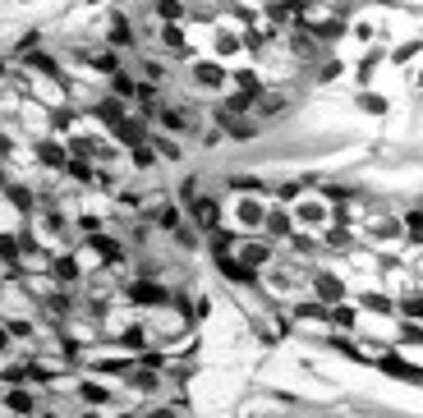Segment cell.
Wrapping results in <instances>:
<instances>
[{
    "instance_id": "obj_1",
    "label": "cell",
    "mask_w": 423,
    "mask_h": 418,
    "mask_svg": "<svg viewBox=\"0 0 423 418\" xmlns=\"http://www.w3.org/2000/svg\"><path fill=\"white\" fill-rule=\"evenodd\" d=\"M267 202L258 198V193H235V207H230V216L244 225V230H258V225H267Z\"/></svg>"
},
{
    "instance_id": "obj_2",
    "label": "cell",
    "mask_w": 423,
    "mask_h": 418,
    "mask_svg": "<svg viewBox=\"0 0 423 418\" xmlns=\"http://www.w3.org/2000/svg\"><path fill=\"white\" fill-rule=\"evenodd\" d=\"M290 216H295V225H304V230H327V225H332V207H327L322 198H313V193L295 202Z\"/></svg>"
},
{
    "instance_id": "obj_3",
    "label": "cell",
    "mask_w": 423,
    "mask_h": 418,
    "mask_svg": "<svg viewBox=\"0 0 423 418\" xmlns=\"http://www.w3.org/2000/svg\"><path fill=\"white\" fill-rule=\"evenodd\" d=\"M346 281H341V276H318V281H313V299H318V304H327V308H336V304H346Z\"/></svg>"
},
{
    "instance_id": "obj_4",
    "label": "cell",
    "mask_w": 423,
    "mask_h": 418,
    "mask_svg": "<svg viewBox=\"0 0 423 418\" xmlns=\"http://www.w3.org/2000/svg\"><path fill=\"white\" fill-rule=\"evenodd\" d=\"M193 83H198V88H225L230 74L221 69V60H198V65H193Z\"/></svg>"
},
{
    "instance_id": "obj_5",
    "label": "cell",
    "mask_w": 423,
    "mask_h": 418,
    "mask_svg": "<svg viewBox=\"0 0 423 418\" xmlns=\"http://www.w3.org/2000/svg\"><path fill=\"white\" fill-rule=\"evenodd\" d=\"M129 299H134V304H143V308L166 304V285H156V281H134V285H129Z\"/></svg>"
},
{
    "instance_id": "obj_6",
    "label": "cell",
    "mask_w": 423,
    "mask_h": 418,
    "mask_svg": "<svg viewBox=\"0 0 423 418\" xmlns=\"http://www.w3.org/2000/svg\"><path fill=\"white\" fill-rule=\"evenodd\" d=\"M5 409H10V414H19V418H33L37 414V400H33V391L10 386V391H5Z\"/></svg>"
},
{
    "instance_id": "obj_7",
    "label": "cell",
    "mask_w": 423,
    "mask_h": 418,
    "mask_svg": "<svg viewBox=\"0 0 423 418\" xmlns=\"http://www.w3.org/2000/svg\"><path fill=\"white\" fill-rule=\"evenodd\" d=\"M189 216H193V225H202V230H216L221 211H216V202H212V198H193L189 202Z\"/></svg>"
},
{
    "instance_id": "obj_8",
    "label": "cell",
    "mask_w": 423,
    "mask_h": 418,
    "mask_svg": "<svg viewBox=\"0 0 423 418\" xmlns=\"http://www.w3.org/2000/svg\"><path fill=\"white\" fill-rule=\"evenodd\" d=\"M378 364H382V368H387V373H391V377H405V382H419V377H423V368H414V364H405L401 354H382Z\"/></svg>"
},
{
    "instance_id": "obj_9",
    "label": "cell",
    "mask_w": 423,
    "mask_h": 418,
    "mask_svg": "<svg viewBox=\"0 0 423 418\" xmlns=\"http://www.w3.org/2000/svg\"><path fill=\"white\" fill-rule=\"evenodd\" d=\"M235 253H239V262H244V267H253V271L272 262V248H267V244H239Z\"/></svg>"
},
{
    "instance_id": "obj_10",
    "label": "cell",
    "mask_w": 423,
    "mask_h": 418,
    "mask_svg": "<svg viewBox=\"0 0 423 418\" xmlns=\"http://www.w3.org/2000/svg\"><path fill=\"white\" fill-rule=\"evenodd\" d=\"M327 322L346 331V327H355V322H359V308H355V304H336V308H327Z\"/></svg>"
},
{
    "instance_id": "obj_11",
    "label": "cell",
    "mask_w": 423,
    "mask_h": 418,
    "mask_svg": "<svg viewBox=\"0 0 423 418\" xmlns=\"http://www.w3.org/2000/svg\"><path fill=\"white\" fill-rule=\"evenodd\" d=\"M37 156H42V165H51V170H65V147L60 143H37Z\"/></svg>"
},
{
    "instance_id": "obj_12",
    "label": "cell",
    "mask_w": 423,
    "mask_h": 418,
    "mask_svg": "<svg viewBox=\"0 0 423 418\" xmlns=\"http://www.w3.org/2000/svg\"><path fill=\"white\" fill-rule=\"evenodd\" d=\"M239 46H244V33H230V28L216 33V55H235Z\"/></svg>"
},
{
    "instance_id": "obj_13",
    "label": "cell",
    "mask_w": 423,
    "mask_h": 418,
    "mask_svg": "<svg viewBox=\"0 0 423 418\" xmlns=\"http://www.w3.org/2000/svg\"><path fill=\"white\" fill-rule=\"evenodd\" d=\"M267 230L272 234H290V230H295V216H290V211H281V207H272L267 211Z\"/></svg>"
},
{
    "instance_id": "obj_14",
    "label": "cell",
    "mask_w": 423,
    "mask_h": 418,
    "mask_svg": "<svg viewBox=\"0 0 423 418\" xmlns=\"http://www.w3.org/2000/svg\"><path fill=\"white\" fill-rule=\"evenodd\" d=\"M120 341H124V350H138V354H143L147 350V327H124Z\"/></svg>"
},
{
    "instance_id": "obj_15",
    "label": "cell",
    "mask_w": 423,
    "mask_h": 418,
    "mask_svg": "<svg viewBox=\"0 0 423 418\" xmlns=\"http://www.w3.org/2000/svg\"><path fill=\"white\" fill-rule=\"evenodd\" d=\"M111 46H134V28L124 19H111Z\"/></svg>"
},
{
    "instance_id": "obj_16",
    "label": "cell",
    "mask_w": 423,
    "mask_h": 418,
    "mask_svg": "<svg viewBox=\"0 0 423 418\" xmlns=\"http://www.w3.org/2000/svg\"><path fill=\"white\" fill-rule=\"evenodd\" d=\"M51 271H56L65 285H74V281H78V262H74V257H56V262H51Z\"/></svg>"
},
{
    "instance_id": "obj_17",
    "label": "cell",
    "mask_w": 423,
    "mask_h": 418,
    "mask_svg": "<svg viewBox=\"0 0 423 418\" xmlns=\"http://www.w3.org/2000/svg\"><path fill=\"white\" fill-rule=\"evenodd\" d=\"M78 396L88 400V405H106V400H111V391H106V386H97V382H83V386H78Z\"/></svg>"
},
{
    "instance_id": "obj_18",
    "label": "cell",
    "mask_w": 423,
    "mask_h": 418,
    "mask_svg": "<svg viewBox=\"0 0 423 418\" xmlns=\"http://www.w3.org/2000/svg\"><path fill=\"white\" fill-rule=\"evenodd\" d=\"M111 88H115V97H138V92H143L129 74H111Z\"/></svg>"
},
{
    "instance_id": "obj_19",
    "label": "cell",
    "mask_w": 423,
    "mask_h": 418,
    "mask_svg": "<svg viewBox=\"0 0 423 418\" xmlns=\"http://www.w3.org/2000/svg\"><path fill=\"white\" fill-rule=\"evenodd\" d=\"M401 308H405V318H410V322H419V327H423V294H405Z\"/></svg>"
},
{
    "instance_id": "obj_20",
    "label": "cell",
    "mask_w": 423,
    "mask_h": 418,
    "mask_svg": "<svg viewBox=\"0 0 423 418\" xmlns=\"http://www.w3.org/2000/svg\"><path fill=\"white\" fill-rule=\"evenodd\" d=\"M156 14H161V19H170V23H175L179 14H184V0H156Z\"/></svg>"
},
{
    "instance_id": "obj_21",
    "label": "cell",
    "mask_w": 423,
    "mask_h": 418,
    "mask_svg": "<svg viewBox=\"0 0 423 418\" xmlns=\"http://www.w3.org/2000/svg\"><path fill=\"white\" fill-rule=\"evenodd\" d=\"M92 69H97V74H120V65H115V55H111V51L92 55Z\"/></svg>"
},
{
    "instance_id": "obj_22",
    "label": "cell",
    "mask_w": 423,
    "mask_h": 418,
    "mask_svg": "<svg viewBox=\"0 0 423 418\" xmlns=\"http://www.w3.org/2000/svg\"><path fill=\"white\" fill-rule=\"evenodd\" d=\"M65 170H69V175H74V179H78V184H92V175H97V170H92V165H88V161H69V165H65Z\"/></svg>"
},
{
    "instance_id": "obj_23",
    "label": "cell",
    "mask_w": 423,
    "mask_h": 418,
    "mask_svg": "<svg viewBox=\"0 0 423 418\" xmlns=\"http://www.w3.org/2000/svg\"><path fill=\"white\" fill-rule=\"evenodd\" d=\"M92 248H97L106 262H120V244H115V239H92Z\"/></svg>"
},
{
    "instance_id": "obj_24",
    "label": "cell",
    "mask_w": 423,
    "mask_h": 418,
    "mask_svg": "<svg viewBox=\"0 0 423 418\" xmlns=\"http://www.w3.org/2000/svg\"><path fill=\"white\" fill-rule=\"evenodd\" d=\"M161 42H166L170 51H179V46H184V33H179L175 23H161Z\"/></svg>"
},
{
    "instance_id": "obj_25",
    "label": "cell",
    "mask_w": 423,
    "mask_h": 418,
    "mask_svg": "<svg viewBox=\"0 0 423 418\" xmlns=\"http://www.w3.org/2000/svg\"><path fill=\"white\" fill-rule=\"evenodd\" d=\"M156 225H166V230H175V225H179V211L170 207V202H161V211H156Z\"/></svg>"
},
{
    "instance_id": "obj_26",
    "label": "cell",
    "mask_w": 423,
    "mask_h": 418,
    "mask_svg": "<svg viewBox=\"0 0 423 418\" xmlns=\"http://www.w3.org/2000/svg\"><path fill=\"white\" fill-rule=\"evenodd\" d=\"M405 230H410V239L423 244V211H410V216H405Z\"/></svg>"
},
{
    "instance_id": "obj_27",
    "label": "cell",
    "mask_w": 423,
    "mask_h": 418,
    "mask_svg": "<svg viewBox=\"0 0 423 418\" xmlns=\"http://www.w3.org/2000/svg\"><path fill=\"white\" fill-rule=\"evenodd\" d=\"M225 129H230V138H248L253 124H248V120H225Z\"/></svg>"
},
{
    "instance_id": "obj_28",
    "label": "cell",
    "mask_w": 423,
    "mask_h": 418,
    "mask_svg": "<svg viewBox=\"0 0 423 418\" xmlns=\"http://www.w3.org/2000/svg\"><path fill=\"white\" fill-rule=\"evenodd\" d=\"M281 106H285L281 92H262V110H267V115H272V110H281Z\"/></svg>"
},
{
    "instance_id": "obj_29",
    "label": "cell",
    "mask_w": 423,
    "mask_h": 418,
    "mask_svg": "<svg viewBox=\"0 0 423 418\" xmlns=\"http://www.w3.org/2000/svg\"><path fill=\"white\" fill-rule=\"evenodd\" d=\"M364 110H373V115H382V110H387V101H382V97H373V92H368V97H364Z\"/></svg>"
},
{
    "instance_id": "obj_30",
    "label": "cell",
    "mask_w": 423,
    "mask_h": 418,
    "mask_svg": "<svg viewBox=\"0 0 423 418\" xmlns=\"http://www.w3.org/2000/svg\"><path fill=\"white\" fill-rule=\"evenodd\" d=\"M147 418H175V409H166V405H161V409H152Z\"/></svg>"
},
{
    "instance_id": "obj_31",
    "label": "cell",
    "mask_w": 423,
    "mask_h": 418,
    "mask_svg": "<svg viewBox=\"0 0 423 418\" xmlns=\"http://www.w3.org/2000/svg\"><path fill=\"white\" fill-rule=\"evenodd\" d=\"M10 336H14V331H5V327H0V354L10 350Z\"/></svg>"
},
{
    "instance_id": "obj_32",
    "label": "cell",
    "mask_w": 423,
    "mask_h": 418,
    "mask_svg": "<svg viewBox=\"0 0 423 418\" xmlns=\"http://www.w3.org/2000/svg\"><path fill=\"white\" fill-rule=\"evenodd\" d=\"M51 418H60V414H51Z\"/></svg>"
}]
</instances>
